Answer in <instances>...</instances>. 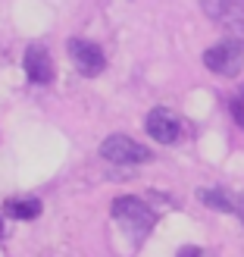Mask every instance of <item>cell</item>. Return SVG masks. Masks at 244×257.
Wrapping results in <instances>:
<instances>
[{
  "instance_id": "2",
  "label": "cell",
  "mask_w": 244,
  "mask_h": 257,
  "mask_svg": "<svg viewBox=\"0 0 244 257\" xmlns=\"http://www.w3.org/2000/svg\"><path fill=\"white\" fill-rule=\"evenodd\" d=\"M203 66L216 75L235 79L244 66V41L241 38H225V41L213 44L210 50H203Z\"/></svg>"
},
{
  "instance_id": "3",
  "label": "cell",
  "mask_w": 244,
  "mask_h": 257,
  "mask_svg": "<svg viewBox=\"0 0 244 257\" xmlns=\"http://www.w3.org/2000/svg\"><path fill=\"white\" fill-rule=\"evenodd\" d=\"M100 157L116 163V166H135L150 160V151L141 145V141L128 138V135H110L104 145H100Z\"/></svg>"
},
{
  "instance_id": "4",
  "label": "cell",
  "mask_w": 244,
  "mask_h": 257,
  "mask_svg": "<svg viewBox=\"0 0 244 257\" xmlns=\"http://www.w3.org/2000/svg\"><path fill=\"white\" fill-rule=\"evenodd\" d=\"M69 57L75 63V69H79L82 75H88V79H94V75H100L107 69V57H104V50H100L94 41H85V38H69Z\"/></svg>"
},
{
  "instance_id": "8",
  "label": "cell",
  "mask_w": 244,
  "mask_h": 257,
  "mask_svg": "<svg viewBox=\"0 0 244 257\" xmlns=\"http://www.w3.org/2000/svg\"><path fill=\"white\" fill-rule=\"evenodd\" d=\"M197 198H200V204H207V207L235 213L238 220L244 223V195H235V191H222V188H200Z\"/></svg>"
},
{
  "instance_id": "6",
  "label": "cell",
  "mask_w": 244,
  "mask_h": 257,
  "mask_svg": "<svg viewBox=\"0 0 244 257\" xmlns=\"http://www.w3.org/2000/svg\"><path fill=\"white\" fill-rule=\"evenodd\" d=\"M25 75L35 85H50L54 82V63H50V54L41 44H32L25 50Z\"/></svg>"
},
{
  "instance_id": "5",
  "label": "cell",
  "mask_w": 244,
  "mask_h": 257,
  "mask_svg": "<svg viewBox=\"0 0 244 257\" xmlns=\"http://www.w3.org/2000/svg\"><path fill=\"white\" fill-rule=\"evenodd\" d=\"M144 128H147V135L153 141H160V145H175L178 135H182V119L166 107H153L147 113V119H144Z\"/></svg>"
},
{
  "instance_id": "1",
  "label": "cell",
  "mask_w": 244,
  "mask_h": 257,
  "mask_svg": "<svg viewBox=\"0 0 244 257\" xmlns=\"http://www.w3.org/2000/svg\"><path fill=\"white\" fill-rule=\"evenodd\" d=\"M113 216H116V223L135 238V245L144 241L147 232L153 229V223H157V213H153L141 198H116L113 201Z\"/></svg>"
},
{
  "instance_id": "10",
  "label": "cell",
  "mask_w": 244,
  "mask_h": 257,
  "mask_svg": "<svg viewBox=\"0 0 244 257\" xmlns=\"http://www.w3.org/2000/svg\"><path fill=\"white\" fill-rule=\"evenodd\" d=\"M232 116H235V122L244 128V88L232 97Z\"/></svg>"
},
{
  "instance_id": "7",
  "label": "cell",
  "mask_w": 244,
  "mask_h": 257,
  "mask_svg": "<svg viewBox=\"0 0 244 257\" xmlns=\"http://www.w3.org/2000/svg\"><path fill=\"white\" fill-rule=\"evenodd\" d=\"M210 19L216 25H222L232 38L244 41V0H219V7H216Z\"/></svg>"
},
{
  "instance_id": "9",
  "label": "cell",
  "mask_w": 244,
  "mask_h": 257,
  "mask_svg": "<svg viewBox=\"0 0 244 257\" xmlns=\"http://www.w3.org/2000/svg\"><path fill=\"white\" fill-rule=\"evenodd\" d=\"M44 204L38 198H10L4 201V213L13 216V220H35V216H41Z\"/></svg>"
},
{
  "instance_id": "12",
  "label": "cell",
  "mask_w": 244,
  "mask_h": 257,
  "mask_svg": "<svg viewBox=\"0 0 244 257\" xmlns=\"http://www.w3.org/2000/svg\"><path fill=\"white\" fill-rule=\"evenodd\" d=\"M0 238H4V223H0Z\"/></svg>"
},
{
  "instance_id": "11",
  "label": "cell",
  "mask_w": 244,
  "mask_h": 257,
  "mask_svg": "<svg viewBox=\"0 0 244 257\" xmlns=\"http://www.w3.org/2000/svg\"><path fill=\"white\" fill-rule=\"evenodd\" d=\"M178 257H213V254L203 251V248H194V245H185L182 251H178Z\"/></svg>"
}]
</instances>
